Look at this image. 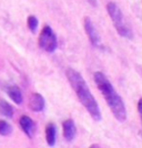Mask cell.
<instances>
[{
  "instance_id": "obj_1",
  "label": "cell",
  "mask_w": 142,
  "mask_h": 148,
  "mask_svg": "<svg viewBox=\"0 0 142 148\" xmlns=\"http://www.w3.org/2000/svg\"><path fill=\"white\" fill-rule=\"evenodd\" d=\"M66 75H67L70 85L72 86L73 91L80 101V103L85 106V108L90 114V116L94 121L99 122L101 119V112H100L99 105L97 103L96 99L93 97L91 91L89 90V86L86 83L83 76L73 69H68Z\"/></svg>"
},
{
  "instance_id": "obj_2",
  "label": "cell",
  "mask_w": 142,
  "mask_h": 148,
  "mask_svg": "<svg viewBox=\"0 0 142 148\" xmlns=\"http://www.w3.org/2000/svg\"><path fill=\"white\" fill-rule=\"evenodd\" d=\"M93 76H94V82L100 90V92L102 93L105 102L109 105L114 117L119 122H124L127 118V111L121 96L116 92L110 81L107 79V76L102 72H96Z\"/></svg>"
},
{
  "instance_id": "obj_3",
  "label": "cell",
  "mask_w": 142,
  "mask_h": 148,
  "mask_svg": "<svg viewBox=\"0 0 142 148\" xmlns=\"http://www.w3.org/2000/svg\"><path fill=\"white\" fill-rule=\"evenodd\" d=\"M107 11L109 13L110 18L112 20V23L114 25L117 32L123 38H128V39H131L132 38V32H131V29H130L125 20H124V17L122 14V11L120 10V8L117 6V3L114 2H109L107 5Z\"/></svg>"
},
{
  "instance_id": "obj_4",
  "label": "cell",
  "mask_w": 142,
  "mask_h": 148,
  "mask_svg": "<svg viewBox=\"0 0 142 148\" xmlns=\"http://www.w3.org/2000/svg\"><path fill=\"white\" fill-rule=\"evenodd\" d=\"M39 45L46 52H55L58 47V40L53 30L49 25H44L39 36Z\"/></svg>"
},
{
  "instance_id": "obj_5",
  "label": "cell",
  "mask_w": 142,
  "mask_h": 148,
  "mask_svg": "<svg viewBox=\"0 0 142 148\" xmlns=\"http://www.w3.org/2000/svg\"><path fill=\"white\" fill-rule=\"evenodd\" d=\"M85 29H86L88 38H89L90 42L92 43V45L97 47V48H100L101 47V39H100L99 33L96 29V27L93 25L92 21L88 17L85 18Z\"/></svg>"
},
{
  "instance_id": "obj_6",
  "label": "cell",
  "mask_w": 142,
  "mask_h": 148,
  "mask_svg": "<svg viewBox=\"0 0 142 148\" xmlns=\"http://www.w3.org/2000/svg\"><path fill=\"white\" fill-rule=\"evenodd\" d=\"M19 124H20V127H21V130H24V133H25L26 135L28 136V137H30V138H32L33 133H35V128H36L35 122L29 116L24 115L19 119Z\"/></svg>"
},
{
  "instance_id": "obj_7",
  "label": "cell",
  "mask_w": 142,
  "mask_h": 148,
  "mask_svg": "<svg viewBox=\"0 0 142 148\" xmlns=\"http://www.w3.org/2000/svg\"><path fill=\"white\" fill-rule=\"evenodd\" d=\"M62 127H63V136L66 138V140L71 142L73 140L76 135H77V127H76V124L72 119H67L64 121L62 124Z\"/></svg>"
},
{
  "instance_id": "obj_8",
  "label": "cell",
  "mask_w": 142,
  "mask_h": 148,
  "mask_svg": "<svg viewBox=\"0 0 142 148\" xmlns=\"http://www.w3.org/2000/svg\"><path fill=\"white\" fill-rule=\"evenodd\" d=\"M29 107L32 112H41L44 108V99L41 94L33 93L29 101Z\"/></svg>"
},
{
  "instance_id": "obj_9",
  "label": "cell",
  "mask_w": 142,
  "mask_h": 148,
  "mask_svg": "<svg viewBox=\"0 0 142 148\" xmlns=\"http://www.w3.org/2000/svg\"><path fill=\"white\" fill-rule=\"evenodd\" d=\"M7 94H8V96L12 99L16 104H18V105L22 104L24 97H22L21 90H20L18 86H16V85L9 86L8 88H7Z\"/></svg>"
},
{
  "instance_id": "obj_10",
  "label": "cell",
  "mask_w": 142,
  "mask_h": 148,
  "mask_svg": "<svg viewBox=\"0 0 142 148\" xmlns=\"http://www.w3.org/2000/svg\"><path fill=\"white\" fill-rule=\"evenodd\" d=\"M56 137H57V130L56 126L52 123H50L47 125L46 127V140L48 143L49 146H55L56 144Z\"/></svg>"
},
{
  "instance_id": "obj_11",
  "label": "cell",
  "mask_w": 142,
  "mask_h": 148,
  "mask_svg": "<svg viewBox=\"0 0 142 148\" xmlns=\"http://www.w3.org/2000/svg\"><path fill=\"white\" fill-rule=\"evenodd\" d=\"M0 113L6 116V117H12L13 115V108L11 107V105L8 102H6L5 99H0Z\"/></svg>"
},
{
  "instance_id": "obj_12",
  "label": "cell",
  "mask_w": 142,
  "mask_h": 148,
  "mask_svg": "<svg viewBox=\"0 0 142 148\" xmlns=\"http://www.w3.org/2000/svg\"><path fill=\"white\" fill-rule=\"evenodd\" d=\"M12 133L11 125L6 121H0V135L8 136Z\"/></svg>"
},
{
  "instance_id": "obj_13",
  "label": "cell",
  "mask_w": 142,
  "mask_h": 148,
  "mask_svg": "<svg viewBox=\"0 0 142 148\" xmlns=\"http://www.w3.org/2000/svg\"><path fill=\"white\" fill-rule=\"evenodd\" d=\"M28 27L32 33H35L38 28V19L35 16H29L28 18Z\"/></svg>"
},
{
  "instance_id": "obj_14",
  "label": "cell",
  "mask_w": 142,
  "mask_h": 148,
  "mask_svg": "<svg viewBox=\"0 0 142 148\" xmlns=\"http://www.w3.org/2000/svg\"><path fill=\"white\" fill-rule=\"evenodd\" d=\"M138 111H139V114L141 116V122H142V97L139 99V103H138Z\"/></svg>"
}]
</instances>
